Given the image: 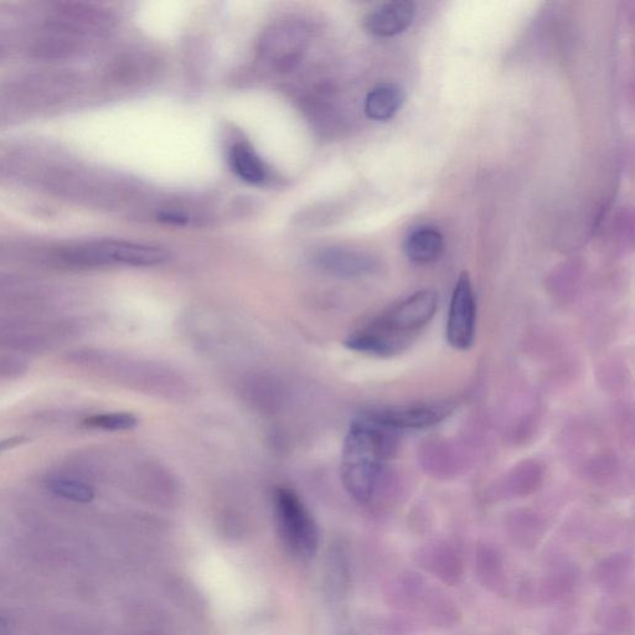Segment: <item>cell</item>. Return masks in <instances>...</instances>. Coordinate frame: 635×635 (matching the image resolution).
Returning a JSON list of instances; mask_svg holds the SVG:
<instances>
[{"label":"cell","mask_w":635,"mask_h":635,"mask_svg":"<svg viewBox=\"0 0 635 635\" xmlns=\"http://www.w3.org/2000/svg\"><path fill=\"white\" fill-rule=\"evenodd\" d=\"M438 309V293L421 289L392 304L365 327L350 334L344 344L356 353L389 358L405 350L413 335L430 324Z\"/></svg>","instance_id":"obj_1"},{"label":"cell","mask_w":635,"mask_h":635,"mask_svg":"<svg viewBox=\"0 0 635 635\" xmlns=\"http://www.w3.org/2000/svg\"><path fill=\"white\" fill-rule=\"evenodd\" d=\"M392 436L364 413L351 423L342 453V482L360 503L373 499L382 468L392 449Z\"/></svg>","instance_id":"obj_2"},{"label":"cell","mask_w":635,"mask_h":635,"mask_svg":"<svg viewBox=\"0 0 635 635\" xmlns=\"http://www.w3.org/2000/svg\"><path fill=\"white\" fill-rule=\"evenodd\" d=\"M54 258L61 265L72 268L151 267L169 261L170 254L162 247L128 241L100 240L61 247L54 252Z\"/></svg>","instance_id":"obj_3"},{"label":"cell","mask_w":635,"mask_h":635,"mask_svg":"<svg viewBox=\"0 0 635 635\" xmlns=\"http://www.w3.org/2000/svg\"><path fill=\"white\" fill-rule=\"evenodd\" d=\"M275 508L278 529L288 549L302 559H311L318 549L319 533L306 505L293 490L282 487L276 490Z\"/></svg>","instance_id":"obj_4"},{"label":"cell","mask_w":635,"mask_h":635,"mask_svg":"<svg viewBox=\"0 0 635 635\" xmlns=\"http://www.w3.org/2000/svg\"><path fill=\"white\" fill-rule=\"evenodd\" d=\"M311 44V30L299 20L272 24L262 34L258 54L262 61L282 74L296 69Z\"/></svg>","instance_id":"obj_5"},{"label":"cell","mask_w":635,"mask_h":635,"mask_svg":"<svg viewBox=\"0 0 635 635\" xmlns=\"http://www.w3.org/2000/svg\"><path fill=\"white\" fill-rule=\"evenodd\" d=\"M453 412L449 402H411L407 405L387 406L364 413L392 433L421 431L446 420Z\"/></svg>","instance_id":"obj_6"},{"label":"cell","mask_w":635,"mask_h":635,"mask_svg":"<svg viewBox=\"0 0 635 635\" xmlns=\"http://www.w3.org/2000/svg\"><path fill=\"white\" fill-rule=\"evenodd\" d=\"M477 329L476 294L467 272L459 276L449 303L446 338L453 349L466 351L473 347Z\"/></svg>","instance_id":"obj_7"},{"label":"cell","mask_w":635,"mask_h":635,"mask_svg":"<svg viewBox=\"0 0 635 635\" xmlns=\"http://www.w3.org/2000/svg\"><path fill=\"white\" fill-rule=\"evenodd\" d=\"M415 4L396 0L378 5L364 19V27L371 35L392 38L406 32L415 19Z\"/></svg>","instance_id":"obj_8"},{"label":"cell","mask_w":635,"mask_h":635,"mask_svg":"<svg viewBox=\"0 0 635 635\" xmlns=\"http://www.w3.org/2000/svg\"><path fill=\"white\" fill-rule=\"evenodd\" d=\"M317 265L329 275L343 278L363 277L376 270L373 257L345 247H328L320 251Z\"/></svg>","instance_id":"obj_9"},{"label":"cell","mask_w":635,"mask_h":635,"mask_svg":"<svg viewBox=\"0 0 635 635\" xmlns=\"http://www.w3.org/2000/svg\"><path fill=\"white\" fill-rule=\"evenodd\" d=\"M445 250V237L433 226H420L406 237L404 251L416 265H430L440 258Z\"/></svg>","instance_id":"obj_10"},{"label":"cell","mask_w":635,"mask_h":635,"mask_svg":"<svg viewBox=\"0 0 635 635\" xmlns=\"http://www.w3.org/2000/svg\"><path fill=\"white\" fill-rule=\"evenodd\" d=\"M405 91L396 84H382L374 87L365 98L364 110L370 120L390 121L404 106Z\"/></svg>","instance_id":"obj_11"},{"label":"cell","mask_w":635,"mask_h":635,"mask_svg":"<svg viewBox=\"0 0 635 635\" xmlns=\"http://www.w3.org/2000/svg\"><path fill=\"white\" fill-rule=\"evenodd\" d=\"M230 164L237 177L249 184H262L268 178V168L260 156L246 143H236L230 151Z\"/></svg>","instance_id":"obj_12"},{"label":"cell","mask_w":635,"mask_h":635,"mask_svg":"<svg viewBox=\"0 0 635 635\" xmlns=\"http://www.w3.org/2000/svg\"><path fill=\"white\" fill-rule=\"evenodd\" d=\"M46 487L56 497L79 504H89L95 499V489L86 480L70 473L53 474L46 480Z\"/></svg>","instance_id":"obj_13"},{"label":"cell","mask_w":635,"mask_h":635,"mask_svg":"<svg viewBox=\"0 0 635 635\" xmlns=\"http://www.w3.org/2000/svg\"><path fill=\"white\" fill-rule=\"evenodd\" d=\"M85 423L96 430L121 432L133 430L138 425V418L129 412H108L89 417Z\"/></svg>","instance_id":"obj_14"},{"label":"cell","mask_w":635,"mask_h":635,"mask_svg":"<svg viewBox=\"0 0 635 635\" xmlns=\"http://www.w3.org/2000/svg\"><path fill=\"white\" fill-rule=\"evenodd\" d=\"M28 364L17 355L0 356V379H14L27 373Z\"/></svg>","instance_id":"obj_15"},{"label":"cell","mask_w":635,"mask_h":635,"mask_svg":"<svg viewBox=\"0 0 635 635\" xmlns=\"http://www.w3.org/2000/svg\"><path fill=\"white\" fill-rule=\"evenodd\" d=\"M159 220L163 221V223L172 224V225H185L188 223V216H185L180 213H173V211H167V213H163L159 215Z\"/></svg>","instance_id":"obj_16"},{"label":"cell","mask_w":635,"mask_h":635,"mask_svg":"<svg viewBox=\"0 0 635 635\" xmlns=\"http://www.w3.org/2000/svg\"><path fill=\"white\" fill-rule=\"evenodd\" d=\"M8 631V622L7 619L0 616V635H4Z\"/></svg>","instance_id":"obj_17"}]
</instances>
